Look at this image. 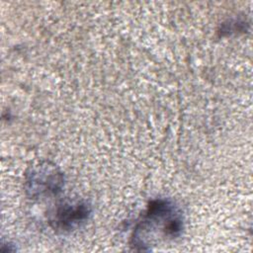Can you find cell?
Here are the masks:
<instances>
[{
    "label": "cell",
    "instance_id": "cell-1",
    "mask_svg": "<svg viewBox=\"0 0 253 253\" xmlns=\"http://www.w3.org/2000/svg\"><path fill=\"white\" fill-rule=\"evenodd\" d=\"M183 217L179 209L168 200H154L137 221L130 239L133 248L149 251L161 242L179 237Z\"/></svg>",
    "mask_w": 253,
    "mask_h": 253
},
{
    "label": "cell",
    "instance_id": "cell-2",
    "mask_svg": "<svg viewBox=\"0 0 253 253\" xmlns=\"http://www.w3.org/2000/svg\"><path fill=\"white\" fill-rule=\"evenodd\" d=\"M63 185V173L54 163L49 161L34 164L25 175L26 194L34 200L56 196L61 192Z\"/></svg>",
    "mask_w": 253,
    "mask_h": 253
},
{
    "label": "cell",
    "instance_id": "cell-3",
    "mask_svg": "<svg viewBox=\"0 0 253 253\" xmlns=\"http://www.w3.org/2000/svg\"><path fill=\"white\" fill-rule=\"evenodd\" d=\"M91 214L90 206L83 201L64 202L52 213L50 223L56 230L71 231L84 223Z\"/></svg>",
    "mask_w": 253,
    "mask_h": 253
}]
</instances>
